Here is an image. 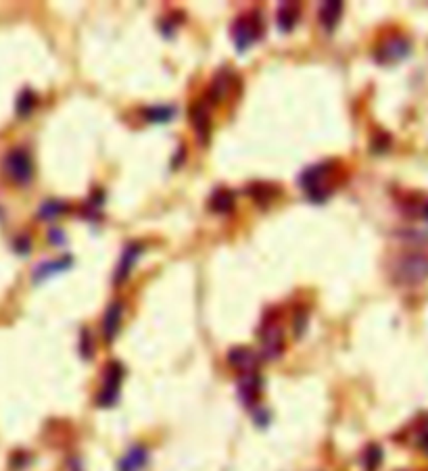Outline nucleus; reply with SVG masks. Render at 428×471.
I'll return each instance as SVG.
<instances>
[{
  "label": "nucleus",
  "mask_w": 428,
  "mask_h": 471,
  "mask_svg": "<svg viewBox=\"0 0 428 471\" xmlns=\"http://www.w3.org/2000/svg\"><path fill=\"white\" fill-rule=\"evenodd\" d=\"M393 278H395V282H399L403 286L422 284L424 280H428V257L420 255V253H411V255L397 259Z\"/></svg>",
  "instance_id": "obj_1"
},
{
  "label": "nucleus",
  "mask_w": 428,
  "mask_h": 471,
  "mask_svg": "<svg viewBox=\"0 0 428 471\" xmlns=\"http://www.w3.org/2000/svg\"><path fill=\"white\" fill-rule=\"evenodd\" d=\"M261 34H263V23H261V17L257 11L238 17L232 25V38H234L238 52L249 50L261 38Z\"/></svg>",
  "instance_id": "obj_2"
},
{
  "label": "nucleus",
  "mask_w": 428,
  "mask_h": 471,
  "mask_svg": "<svg viewBox=\"0 0 428 471\" xmlns=\"http://www.w3.org/2000/svg\"><path fill=\"white\" fill-rule=\"evenodd\" d=\"M5 174L9 176L11 182L19 184V186H26L32 182L34 178V165H32V159L30 154L23 150V148H13L7 156H5Z\"/></svg>",
  "instance_id": "obj_3"
},
{
  "label": "nucleus",
  "mask_w": 428,
  "mask_h": 471,
  "mask_svg": "<svg viewBox=\"0 0 428 471\" xmlns=\"http://www.w3.org/2000/svg\"><path fill=\"white\" fill-rule=\"evenodd\" d=\"M330 171H332V165L330 163H322V165H314V167H309V169H305L301 174L299 184L309 194L312 200H316V202L326 200V196H328L326 180H328V174Z\"/></svg>",
  "instance_id": "obj_4"
},
{
  "label": "nucleus",
  "mask_w": 428,
  "mask_h": 471,
  "mask_svg": "<svg viewBox=\"0 0 428 471\" xmlns=\"http://www.w3.org/2000/svg\"><path fill=\"white\" fill-rule=\"evenodd\" d=\"M121 379H123V367L117 361H111L107 365V369H105V381H103V390L99 392V397H96V405L113 407L117 403Z\"/></svg>",
  "instance_id": "obj_5"
},
{
  "label": "nucleus",
  "mask_w": 428,
  "mask_h": 471,
  "mask_svg": "<svg viewBox=\"0 0 428 471\" xmlns=\"http://www.w3.org/2000/svg\"><path fill=\"white\" fill-rule=\"evenodd\" d=\"M407 54H409V42L399 36L385 40L376 50L378 63H397V61H403Z\"/></svg>",
  "instance_id": "obj_6"
},
{
  "label": "nucleus",
  "mask_w": 428,
  "mask_h": 471,
  "mask_svg": "<svg viewBox=\"0 0 428 471\" xmlns=\"http://www.w3.org/2000/svg\"><path fill=\"white\" fill-rule=\"evenodd\" d=\"M259 338H261V353H263L265 359L280 357V353L284 348V334H282V330H280L278 324H267L261 330Z\"/></svg>",
  "instance_id": "obj_7"
},
{
  "label": "nucleus",
  "mask_w": 428,
  "mask_h": 471,
  "mask_svg": "<svg viewBox=\"0 0 428 471\" xmlns=\"http://www.w3.org/2000/svg\"><path fill=\"white\" fill-rule=\"evenodd\" d=\"M228 361L230 365L241 371L243 375L247 373H257V367H259V357L251 350V348H245V346H236L228 353Z\"/></svg>",
  "instance_id": "obj_8"
},
{
  "label": "nucleus",
  "mask_w": 428,
  "mask_h": 471,
  "mask_svg": "<svg viewBox=\"0 0 428 471\" xmlns=\"http://www.w3.org/2000/svg\"><path fill=\"white\" fill-rule=\"evenodd\" d=\"M147 463H149V450L142 444H136L121 457L117 471H142L147 467Z\"/></svg>",
  "instance_id": "obj_9"
},
{
  "label": "nucleus",
  "mask_w": 428,
  "mask_h": 471,
  "mask_svg": "<svg viewBox=\"0 0 428 471\" xmlns=\"http://www.w3.org/2000/svg\"><path fill=\"white\" fill-rule=\"evenodd\" d=\"M238 395L247 407H253L261 395V377L257 373H247L238 381Z\"/></svg>",
  "instance_id": "obj_10"
},
{
  "label": "nucleus",
  "mask_w": 428,
  "mask_h": 471,
  "mask_svg": "<svg viewBox=\"0 0 428 471\" xmlns=\"http://www.w3.org/2000/svg\"><path fill=\"white\" fill-rule=\"evenodd\" d=\"M121 317H123V304L119 300L111 302L107 313H105V324H103V332H105L107 342H113V338L117 336L119 326H121Z\"/></svg>",
  "instance_id": "obj_11"
},
{
  "label": "nucleus",
  "mask_w": 428,
  "mask_h": 471,
  "mask_svg": "<svg viewBox=\"0 0 428 471\" xmlns=\"http://www.w3.org/2000/svg\"><path fill=\"white\" fill-rule=\"evenodd\" d=\"M299 17H301V7L299 5H295V3H282L280 9H278V17H276L280 32H284V34L293 32V28L297 25Z\"/></svg>",
  "instance_id": "obj_12"
},
{
  "label": "nucleus",
  "mask_w": 428,
  "mask_h": 471,
  "mask_svg": "<svg viewBox=\"0 0 428 471\" xmlns=\"http://www.w3.org/2000/svg\"><path fill=\"white\" fill-rule=\"evenodd\" d=\"M190 121H192V125L196 129V136L203 142H207L209 140V134H211V115H209V111H207V107L203 103H198V105L192 107Z\"/></svg>",
  "instance_id": "obj_13"
},
{
  "label": "nucleus",
  "mask_w": 428,
  "mask_h": 471,
  "mask_svg": "<svg viewBox=\"0 0 428 471\" xmlns=\"http://www.w3.org/2000/svg\"><path fill=\"white\" fill-rule=\"evenodd\" d=\"M140 253H142V247H140V244H130V247L123 251L121 261H119V267H117V273H115V284H117V286L123 284V282L128 280V275H130L132 267L136 265Z\"/></svg>",
  "instance_id": "obj_14"
},
{
  "label": "nucleus",
  "mask_w": 428,
  "mask_h": 471,
  "mask_svg": "<svg viewBox=\"0 0 428 471\" xmlns=\"http://www.w3.org/2000/svg\"><path fill=\"white\" fill-rule=\"evenodd\" d=\"M340 17H343V3H338V0H328V3L320 5V23L326 30H334Z\"/></svg>",
  "instance_id": "obj_15"
},
{
  "label": "nucleus",
  "mask_w": 428,
  "mask_h": 471,
  "mask_svg": "<svg viewBox=\"0 0 428 471\" xmlns=\"http://www.w3.org/2000/svg\"><path fill=\"white\" fill-rule=\"evenodd\" d=\"M230 86H232V75L230 73H220L216 80H213L211 88H209V98L213 103H222L230 94Z\"/></svg>",
  "instance_id": "obj_16"
},
{
  "label": "nucleus",
  "mask_w": 428,
  "mask_h": 471,
  "mask_svg": "<svg viewBox=\"0 0 428 471\" xmlns=\"http://www.w3.org/2000/svg\"><path fill=\"white\" fill-rule=\"evenodd\" d=\"M71 263H74V261H71V257H65V259H59V261H48V263H42V265L36 269L34 280H36V282H42V280H46V278H52L54 273L69 269V267H71Z\"/></svg>",
  "instance_id": "obj_17"
},
{
  "label": "nucleus",
  "mask_w": 428,
  "mask_h": 471,
  "mask_svg": "<svg viewBox=\"0 0 428 471\" xmlns=\"http://www.w3.org/2000/svg\"><path fill=\"white\" fill-rule=\"evenodd\" d=\"M249 192H251L253 200H255L257 205H261V207H267V205L280 194V190H278L276 186H272V184H253V186L249 188Z\"/></svg>",
  "instance_id": "obj_18"
},
{
  "label": "nucleus",
  "mask_w": 428,
  "mask_h": 471,
  "mask_svg": "<svg viewBox=\"0 0 428 471\" xmlns=\"http://www.w3.org/2000/svg\"><path fill=\"white\" fill-rule=\"evenodd\" d=\"M211 209L216 213H230L234 209V194L230 190H218L211 196Z\"/></svg>",
  "instance_id": "obj_19"
},
{
  "label": "nucleus",
  "mask_w": 428,
  "mask_h": 471,
  "mask_svg": "<svg viewBox=\"0 0 428 471\" xmlns=\"http://www.w3.org/2000/svg\"><path fill=\"white\" fill-rule=\"evenodd\" d=\"M176 115L174 107H151L145 111V117L153 123H165V121H172Z\"/></svg>",
  "instance_id": "obj_20"
},
{
  "label": "nucleus",
  "mask_w": 428,
  "mask_h": 471,
  "mask_svg": "<svg viewBox=\"0 0 428 471\" xmlns=\"http://www.w3.org/2000/svg\"><path fill=\"white\" fill-rule=\"evenodd\" d=\"M36 107V94L32 90H23L17 98V115L19 117H28Z\"/></svg>",
  "instance_id": "obj_21"
},
{
  "label": "nucleus",
  "mask_w": 428,
  "mask_h": 471,
  "mask_svg": "<svg viewBox=\"0 0 428 471\" xmlns=\"http://www.w3.org/2000/svg\"><path fill=\"white\" fill-rule=\"evenodd\" d=\"M65 209H67V205H63L61 200H46V202L40 207L38 217H40V219H54V217H59Z\"/></svg>",
  "instance_id": "obj_22"
},
{
  "label": "nucleus",
  "mask_w": 428,
  "mask_h": 471,
  "mask_svg": "<svg viewBox=\"0 0 428 471\" xmlns=\"http://www.w3.org/2000/svg\"><path fill=\"white\" fill-rule=\"evenodd\" d=\"M380 461H383V450H380L376 444L368 446V450H366V454H364V465H366V471H376V469H378V465H380Z\"/></svg>",
  "instance_id": "obj_23"
},
{
  "label": "nucleus",
  "mask_w": 428,
  "mask_h": 471,
  "mask_svg": "<svg viewBox=\"0 0 428 471\" xmlns=\"http://www.w3.org/2000/svg\"><path fill=\"white\" fill-rule=\"evenodd\" d=\"M307 328V311H299L295 315V336H303Z\"/></svg>",
  "instance_id": "obj_24"
},
{
  "label": "nucleus",
  "mask_w": 428,
  "mask_h": 471,
  "mask_svg": "<svg viewBox=\"0 0 428 471\" xmlns=\"http://www.w3.org/2000/svg\"><path fill=\"white\" fill-rule=\"evenodd\" d=\"M82 336H84V342H82V346H80L82 357H84V359H90V357H92V340H90L88 330H84V332H82Z\"/></svg>",
  "instance_id": "obj_25"
},
{
  "label": "nucleus",
  "mask_w": 428,
  "mask_h": 471,
  "mask_svg": "<svg viewBox=\"0 0 428 471\" xmlns=\"http://www.w3.org/2000/svg\"><path fill=\"white\" fill-rule=\"evenodd\" d=\"M30 238H19L17 242H15V251L19 253V255H28L30 253Z\"/></svg>",
  "instance_id": "obj_26"
},
{
  "label": "nucleus",
  "mask_w": 428,
  "mask_h": 471,
  "mask_svg": "<svg viewBox=\"0 0 428 471\" xmlns=\"http://www.w3.org/2000/svg\"><path fill=\"white\" fill-rule=\"evenodd\" d=\"M418 446L428 454V430H422L420 436H418Z\"/></svg>",
  "instance_id": "obj_27"
},
{
  "label": "nucleus",
  "mask_w": 428,
  "mask_h": 471,
  "mask_svg": "<svg viewBox=\"0 0 428 471\" xmlns=\"http://www.w3.org/2000/svg\"><path fill=\"white\" fill-rule=\"evenodd\" d=\"M48 238H50L57 247H61V244L65 242V236H63L61 231H57V229H52V231L48 233Z\"/></svg>",
  "instance_id": "obj_28"
},
{
  "label": "nucleus",
  "mask_w": 428,
  "mask_h": 471,
  "mask_svg": "<svg viewBox=\"0 0 428 471\" xmlns=\"http://www.w3.org/2000/svg\"><path fill=\"white\" fill-rule=\"evenodd\" d=\"M424 217H426V219H428V202H426V205H424Z\"/></svg>",
  "instance_id": "obj_29"
}]
</instances>
